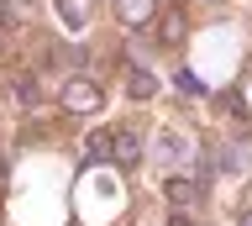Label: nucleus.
I'll list each match as a JSON object with an SVG mask.
<instances>
[{
	"mask_svg": "<svg viewBox=\"0 0 252 226\" xmlns=\"http://www.w3.org/2000/svg\"><path fill=\"white\" fill-rule=\"evenodd\" d=\"M68 105H74V111H94V105H100V90H94L90 79H74L68 84Z\"/></svg>",
	"mask_w": 252,
	"mask_h": 226,
	"instance_id": "obj_1",
	"label": "nucleus"
},
{
	"mask_svg": "<svg viewBox=\"0 0 252 226\" xmlns=\"http://www.w3.org/2000/svg\"><path fill=\"white\" fill-rule=\"evenodd\" d=\"M110 153H116V158L121 163H131L142 153V142H137V131H121V137H116V142H110Z\"/></svg>",
	"mask_w": 252,
	"mask_h": 226,
	"instance_id": "obj_2",
	"label": "nucleus"
},
{
	"mask_svg": "<svg viewBox=\"0 0 252 226\" xmlns=\"http://www.w3.org/2000/svg\"><path fill=\"white\" fill-rule=\"evenodd\" d=\"M168 200H179V205H189V200H194V184H184V179H173V184H168Z\"/></svg>",
	"mask_w": 252,
	"mask_h": 226,
	"instance_id": "obj_3",
	"label": "nucleus"
},
{
	"mask_svg": "<svg viewBox=\"0 0 252 226\" xmlns=\"http://www.w3.org/2000/svg\"><path fill=\"white\" fill-rule=\"evenodd\" d=\"M131 95H142V100L153 95V79H147V74H142V68H131Z\"/></svg>",
	"mask_w": 252,
	"mask_h": 226,
	"instance_id": "obj_4",
	"label": "nucleus"
},
{
	"mask_svg": "<svg viewBox=\"0 0 252 226\" xmlns=\"http://www.w3.org/2000/svg\"><path fill=\"white\" fill-rule=\"evenodd\" d=\"M121 16L126 21H142V16H147V0H121Z\"/></svg>",
	"mask_w": 252,
	"mask_h": 226,
	"instance_id": "obj_5",
	"label": "nucleus"
},
{
	"mask_svg": "<svg viewBox=\"0 0 252 226\" xmlns=\"http://www.w3.org/2000/svg\"><path fill=\"white\" fill-rule=\"evenodd\" d=\"M163 37H173V42H179V37H184V16H179V11H173L168 21H163Z\"/></svg>",
	"mask_w": 252,
	"mask_h": 226,
	"instance_id": "obj_6",
	"label": "nucleus"
},
{
	"mask_svg": "<svg viewBox=\"0 0 252 226\" xmlns=\"http://www.w3.org/2000/svg\"><path fill=\"white\" fill-rule=\"evenodd\" d=\"M242 226H252V216H247V221H242Z\"/></svg>",
	"mask_w": 252,
	"mask_h": 226,
	"instance_id": "obj_7",
	"label": "nucleus"
}]
</instances>
